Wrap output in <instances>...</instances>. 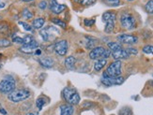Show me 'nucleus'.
<instances>
[{
    "instance_id": "f257e3e1",
    "label": "nucleus",
    "mask_w": 153,
    "mask_h": 115,
    "mask_svg": "<svg viewBox=\"0 0 153 115\" xmlns=\"http://www.w3.org/2000/svg\"><path fill=\"white\" fill-rule=\"evenodd\" d=\"M61 97L66 103L71 104L72 106L78 105L81 101V97H80L78 91L74 87L71 86H67L64 88L61 93Z\"/></svg>"
},
{
    "instance_id": "f03ea898",
    "label": "nucleus",
    "mask_w": 153,
    "mask_h": 115,
    "mask_svg": "<svg viewBox=\"0 0 153 115\" xmlns=\"http://www.w3.org/2000/svg\"><path fill=\"white\" fill-rule=\"evenodd\" d=\"M119 23H120L121 27L128 30L131 31L134 30L137 27V21L136 18L132 13L129 11H122L120 17H119Z\"/></svg>"
},
{
    "instance_id": "7ed1b4c3",
    "label": "nucleus",
    "mask_w": 153,
    "mask_h": 115,
    "mask_svg": "<svg viewBox=\"0 0 153 115\" xmlns=\"http://www.w3.org/2000/svg\"><path fill=\"white\" fill-rule=\"evenodd\" d=\"M31 97V91L27 88H22V89H15L13 92L9 94L7 96L9 101H10L11 103H21L23 101L28 99Z\"/></svg>"
},
{
    "instance_id": "20e7f679",
    "label": "nucleus",
    "mask_w": 153,
    "mask_h": 115,
    "mask_svg": "<svg viewBox=\"0 0 153 115\" xmlns=\"http://www.w3.org/2000/svg\"><path fill=\"white\" fill-rule=\"evenodd\" d=\"M58 35H60V31L54 25H48L39 30V36L44 42L56 41Z\"/></svg>"
},
{
    "instance_id": "39448f33",
    "label": "nucleus",
    "mask_w": 153,
    "mask_h": 115,
    "mask_svg": "<svg viewBox=\"0 0 153 115\" xmlns=\"http://www.w3.org/2000/svg\"><path fill=\"white\" fill-rule=\"evenodd\" d=\"M102 21L105 24L104 32L106 34H111L115 30L117 13L114 11H105L102 15Z\"/></svg>"
},
{
    "instance_id": "423d86ee",
    "label": "nucleus",
    "mask_w": 153,
    "mask_h": 115,
    "mask_svg": "<svg viewBox=\"0 0 153 115\" xmlns=\"http://www.w3.org/2000/svg\"><path fill=\"white\" fill-rule=\"evenodd\" d=\"M112 52L109 49L104 48L103 46H96L92 50H90L88 56L91 60H99V59H108L111 57Z\"/></svg>"
},
{
    "instance_id": "0eeeda50",
    "label": "nucleus",
    "mask_w": 153,
    "mask_h": 115,
    "mask_svg": "<svg viewBox=\"0 0 153 115\" xmlns=\"http://www.w3.org/2000/svg\"><path fill=\"white\" fill-rule=\"evenodd\" d=\"M16 88V80L11 76H7L0 80V94H7L13 92Z\"/></svg>"
},
{
    "instance_id": "6e6552de",
    "label": "nucleus",
    "mask_w": 153,
    "mask_h": 115,
    "mask_svg": "<svg viewBox=\"0 0 153 115\" xmlns=\"http://www.w3.org/2000/svg\"><path fill=\"white\" fill-rule=\"evenodd\" d=\"M121 72H122L121 61L115 60L107 66V69L102 73V75L108 77H118L121 76Z\"/></svg>"
},
{
    "instance_id": "1a4fd4ad",
    "label": "nucleus",
    "mask_w": 153,
    "mask_h": 115,
    "mask_svg": "<svg viewBox=\"0 0 153 115\" xmlns=\"http://www.w3.org/2000/svg\"><path fill=\"white\" fill-rule=\"evenodd\" d=\"M69 51V42L67 39H58L54 42V52L58 56L67 55Z\"/></svg>"
},
{
    "instance_id": "9d476101",
    "label": "nucleus",
    "mask_w": 153,
    "mask_h": 115,
    "mask_svg": "<svg viewBox=\"0 0 153 115\" xmlns=\"http://www.w3.org/2000/svg\"><path fill=\"white\" fill-rule=\"evenodd\" d=\"M124 82H125V79L122 76L108 77V76L102 75V77L101 79V83L106 87H110V86H114V85H121Z\"/></svg>"
},
{
    "instance_id": "9b49d317",
    "label": "nucleus",
    "mask_w": 153,
    "mask_h": 115,
    "mask_svg": "<svg viewBox=\"0 0 153 115\" xmlns=\"http://www.w3.org/2000/svg\"><path fill=\"white\" fill-rule=\"evenodd\" d=\"M117 39L119 43L125 45H134L138 42V37L131 34H120L117 37Z\"/></svg>"
},
{
    "instance_id": "f8f14e48",
    "label": "nucleus",
    "mask_w": 153,
    "mask_h": 115,
    "mask_svg": "<svg viewBox=\"0 0 153 115\" xmlns=\"http://www.w3.org/2000/svg\"><path fill=\"white\" fill-rule=\"evenodd\" d=\"M39 44L37 40H33L32 42L30 43H27V44H24L20 47V52H22L24 53H26V55H32V53H34L36 52L37 49H39Z\"/></svg>"
},
{
    "instance_id": "ddd939ff",
    "label": "nucleus",
    "mask_w": 153,
    "mask_h": 115,
    "mask_svg": "<svg viewBox=\"0 0 153 115\" xmlns=\"http://www.w3.org/2000/svg\"><path fill=\"white\" fill-rule=\"evenodd\" d=\"M48 7H49L51 12L54 13L56 15L60 14V13H62L66 9H67L66 5L59 4L57 2V0H50V2L48 3Z\"/></svg>"
},
{
    "instance_id": "4468645a",
    "label": "nucleus",
    "mask_w": 153,
    "mask_h": 115,
    "mask_svg": "<svg viewBox=\"0 0 153 115\" xmlns=\"http://www.w3.org/2000/svg\"><path fill=\"white\" fill-rule=\"evenodd\" d=\"M111 57H113L115 60H118V61H121V60H126L131 57V55L128 53V52L126 51L125 49L122 50H119L117 52H112L111 53Z\"/></svg>"
},
{
    "instance_id": "2eb2a0df",
    "label": "nucleus",
    "mask_w": 153,
    "mask_h": 115,
    "mask_svg": "<svg viewBox=\"0 0 153 115\" xmlns=\"http://www.w3.org/2000/svg\"><path fill=\"white\" fill-rule=\"evenodd\" d=\"M60 110V115H74V106H72L68 103H63L59 107Z\"/></svg>"
},
{
    "instance_id": "dca6fc26",
    "label": "nucleus",
    "mask_w": 153,
    "mask_h": 115,
    "mask_svg": "<svg viewBox=\"0 0 153 115\" xmlns=\"http://www.w3.org/2000/svg\"><path fill=\"white\" fill-rule=\"evenodd\" d=\"M39 63L42 66L45 67V69H52L55 66V60L50 56L41 57L39 59Z\"/></svg>"
},
{
    "instance_id": "f3484780",
    "label": "nucleus",
    "mask_w": 153,
    "mask_h": 115,
    "mask_svg": "<svg viewBox=\"0 0 153 115\" xmlns=\"http://www.w3.org/2000/svg\"><path fill=\"white\" fill-rule=\"evenodd\" d=\"M75 64H76V59L74 55H69L64 60V65L66 66V69L69 70H74Z\"/></svg>"
},
{
    "instance_id": "a211bd4d",
    "label": "nucleus",
    "mask_w": 153,
    "mask_h": 115,
    "mask_svg": "<svg viewBox=\"0 0 153 115\" xmlns=\"http://www.w3.org/2000/svg\"><path fill=\"white\" fill-rule=\"evenodd\" d=\"M45 24V18L44 17H38L33 19L32 21V27L35 30H41L43 28V26Z\"/></svg>"
},
{
    "instance_id": "6ab92c4d",
    "label": "nucleus",
    "mask_w": 153,
    "mask_h": 115,
    "mask_svg": "<svg viewBox=\"0 0 153 115\" xmlns=\"http://www.w3.org/2000/svg\"><path fill=\"white\" fill-rule=\"evenodd\" d=\"M49 102V98L44 96V94H42V96H39L37 99H36V107H37V109L39 111H42V108L47 104Z\"/></svg>"
},
{
    "instance_id": "aec40b11",
    "label": "nucleus",
    "mask_w": 153,
    "mask_h": 115,
    "mask_svg": "<svg viewBox=\"0 0 153 115\" xmlns=\"http://www.w3.org/2000/svg\"><path fill=\"white\" fill-rule=\"evenodd\" d=\"M10 32V24L7 21L0 22V34L1 35H9Z\"/></svg>"
},
{
    "instance_id": "412c9836",
    "label": "nucleus",
    "mask_w": 153,
    "mask_h": 115,
    "mask_svg": "<svg viewBox=\"0 0 153 115\" xmlns=\"http://www.w3.org/2000/svg\"><path fill=\"white\" fill-rule=\"evenodd\" d=\"M106 65H107V59H99V60H96L95 63H94V70L96 72H100Z\"/></svg>"
},
{
    "instance_id": "4be33fe9",
    "label": "nucleus",
    "mask_w": 153,
    "mask_h": 115,
    "mask_svg": "<svg viewBox=\"0 0 153 115\" xmlns=\"http://www.w3.org/2000/svg\"><path fill=\"white\" fill-rule=\"evenodd\" d=\"M107 48L111 51V52H117L119 50L124 49L121 43H119L118 41H110L107 43Z\"/></svg>"
},
{
    "instance_id": "5701e85b",
    "label": "nucleus",
    "mask_w": 153,
    "mask_h": 115,
    "mask_svg": "<svg viewBox=\"0 0 153 115\" xmlns=\"http://www.w3.org/2000/svg\"><path fill=\"white\" fill-rule=\"evenodd\" d=\"M51 22L54 24L56 26H59V27H61L63 29L67 28V24H66L62 19L60 18H57V17H53L51 18Z\"/></svg>"
},
{
    "instance_id": "b1692460",
    "label": "nucleus",
    "mask_w": 153,
    "mask_h": 115,
    "mask_svg": "<svg viewBox=\"0 0 153 115\" xmlns=\"http://www.w3.org/2000/svg\"><path fill=\"white\" fill-rule=\"evenodd\" d=\"M86 38V48L88 49H93L94 47H96V43L98 42V39L95 38H92V37H85Z\"/></svg>"
},
{
    "instance_id": "393cba45",
    "label": "nucleus",
    "mask_w": 153,
    "mask_h": 115,
    "mask_svg": "<svg viewBox=\"0 0 153 115\" xmlns=\"http://www.w3.org/2000/svg\"><path fill=\"white\" fill-rule=\"evenodd\" d=\"M22 17L25 19V20H32L34 18V13H33L29 9L27 8H25L23 10H22Z\"/></svg>"
},
{
    "instance_id": "a878e982",
    "label": "nucleus",
    "mask_w": 153,
    "mask_h": 115,
    "mask_svg": "<svg viewBox=\"0 0 153 115\" xmlns=\"http://www.w3.org/2000/svg\"><path fill=\"white\" fill-rule=\"evenodd\" d=\"M12 45V42L10 39L6 38H0V49H5V48H9Z\"/></svg>"
},
{
    "instance_id": "bb28decb",
    "label": "nucleus",
    "mask_w": 153,
    "mask_h": 115,
    "mask_svg": "<svg viewBox=\"0 0 153 115\" xmlns=\"http://www.w3.org/2000/svg\"><path fill=\"white\" fill-rule=\"evenodd\" d=\"M145 10L147 11L149 14L153 15V0H149V1L145 4Z\"/></svg>"
},
{
    "instance_id": "cd10ccee",
    "label": "nucleus",
    "mask_w": 153,
    "mask_h": 115,
    "mask_svg": "<svg viewBox=\"0 0 153 115\" xmlns=\"http://www.w3.org/2000/svg\"><path fill=\"white\" fill-rule=\"evenodd\" d=\"M118 115H134V112L130 107H123L122 109L119 110Z\"/></svg>"
},
{
    "instance_id": "c85d7f7f",
    "label": "nucleus",
    "mask_w": 153,
    "mask_h": 115,
    "mask_svg": "<svg viewBox=\"0 0 153 115\" xmlns=\"http://www.w3.org/2000/svg\"><path fill=\"white\" fill-rule=\"evenodd\" d=\"M77 1L80 5H82L84 7H90L92 5H94L98 0H77Z\"/></svg>"
},
{
    "instance_id": "c756f323",
    "label": "nucleus",
    "mask_w": 153,
    "mask_h": 115,
    "mask_svg": "<svg viewBox=\"0 0 153 115\" xmlns=\"http://www.w3.org/2000/svg\"><path fill=\"white\" fill-rule=\"evenodd\" d=\"M142 52L145 53V55H153V45H146L143 47Z\"/></svg>"
},
{
    "instance_id": "7c9ffc66",
    "label": "nucleus",
    "mask_w": 153,
    "mask_h": 115,
    "mask_svg": "<svg viewBox=\"0 0 153 115\" xmlns=\"http://www.w3.org/2000/svg\"><path fill=\"white\" fill-rule=\"evenodd\" d=\"M96 20L94 18H90V19H84V25L86 27H92L93 25L95 24Z\"/></svg>"
},
{
    "instance_id": "2f4dec72",
    "label": "nucleus",
    "mask_w": 153,
    "mask_h": 115,
    "mask_svg": "<svg viewBox=\"0 0 153 115\" xmlns=\"http://www.w3.org/2000/svg\"><path fill=\"white\" fill-rule=\"evenodd\" d=\"M20 25H22L23 26V28L25 30V31H27V32H33V27H32V25H30L29 24H27V23H25V22H23V21H20L19 23H18Z\"/></svg>"
},
{
    "instance_id": "473e14b6",
    "label": "nucleus",
    "mask_w": 153,
    "mask_h": 115,
    "mask_svg": "<svg viewBox=\"0 0 153 115\" xmlns=\"http://www.w3.org/2000/svg\"><path fill=\"white\" fill-rule=\"evenodd\" d=\"M23 38H24V44L30 43V42L33 41V40H35L34 37H33L32 35H30V34H27V35H25ZM24 44H23V45H24Z\"/></svg>"
},
{
    "instance_id": "72a5a7b5",
    "label": "nucleus",
    "mask_w": 153,
    "mask_h": 115,
    "mask_svg": "<svg viewBox=\"0 0 153 115\" xmlns=\"http://www.w3.org/2000/svg\"><path fill=\"white\" fill-rule=\"evenodd\" d=\"M38 7H39V10H45L46 9H47V7H48V2L46 1V0H42V1H39V2Z\"/></svg>"
},
{
    "instance_id": "f704fd0d",
    "label": "nucleus",
    "mask_w": 153,
    "mask_h": 115,
    "mask_svg": "<svg viewBox=\"0 0 153 115\" xmlns=\"http://www.w3.org/2000/svg\"><path fill=\"white\" fill-rule=\"evenodd\" d=\"M125 50L128 52L130 55H137V53H138V50L134 48V47H128V48H126Z\"/></svg>"
},
{
    "instance_id": "c9c22d12",
    "label": "nucleus",
    "mask_w": 153,
    "mask_h": 115,
    "mask_svg": "<svg viewBox=\"0 0 153 115\" xmlns=\"http://www.w3.org/2000/svg\"><path fill=\"white\" fill-rule=\"evenodd\" d=\"M11 42H14V43H17V44H21L23 45L24 44V38H20V37H17V36H14L11 39Z\"/></svg>"
},
{
    "instance_id": "e433bc0d",
    "label": "nucleus",
    "mask_w": 153,
    "mask_h": 115,
    "mask_svg": "<svg viewBox=\"0 0 153 115\" xmlns=\"http://www.w3.org/2000/svg\"><path fill=\"white\" fill-rule=\"evenodd\" d=\"M107 5L111 7H117L120 5V0H107Z\"/></svg>"
},
{
    "instance_id": "4c0bfd02",
    "label": "nucleus",
    "mask_w": 153,
    "mask_h": 115,
    "mask_svg": "<svg viewBox=\"0 0 153 115\" xmlns=\"http://www.w3.org/2000/svg\"><path fill=\"white\" fill-rule=\"evenodd\" d=\"M42 50H41V49H37V50H36V52H34V55H35L39 56V55H42Z\"/></svg>"
},
{
    "instance_id": "58836bf2",
    "label": "nucleus",
    "mask_w": 153,
    "mask_h": 115,
    "mask_svg": "<svg viewBox=\"0 0 153 115\" xmlns=\"http://www.w3.org/2000/svg\"><path fill=\"white\" fill-rule=\"evenodd\" d=\"M0 113L3 114V115H7V114H8V112H7V111L4 109V108H0Z\"/></svg>"
},
{
    "instance_id": "ea45409f",
    "label": "nucleus",
    "mask_w": 153,
    "mask_h": 115,
    "mask_svg": "<svg viewBox=\"0 0 153 115\" xmlns=\"http://www.w3.org/2000/svg\"><path fill=\"white\" fill-rule=\"evenodd\" d=\"M25 115H39V112L38 111H30V112H27Z\"/></svg>"
},
{
    "instance_id": "a19ab883",
    "label": "nucleus",
    "mask_w": 153,
    "mask_h": 115,
    "mask_svg": "<svg viewBox=\"0 0 153 115\" xmlns=\"http://www.w3.org/2000/svg\"><path fill=\"white\" fill-rule=\"evenodd\" d=\"M6 7V4L4 3V2H2V1H0V10L1 9H4Z\"/></svg>"
},
{
    "instance_id": "79ce46f5",
    "label": "nucleus",
    "mask_w": 153,
    "mask_h": 115,
    "mask_svg": "<svg viewBox=\"0 0 153 115\" xmlns=\"http://www.w3.org/2000/svg\"><path fill=\"white\" fill-rule=\"evenodd\" d=\"M21 1H23V2H32V1H34V0H21Z\"/></svg>"
},
{
    "instance_id": "37998d69",
    "label": "nucleus",
    "mask_w": 153,
    "mask_h": 115,
    "mask_svg": "<svg viewBox=\"0 0 153 115\" xmlns=\"http://www.w3.org/2000/svg\"><path fill=\"white\" fill-rule=\"evenodd\" d=\"M3 55H1V53H0V62H1V61H2V59H3Z\"/></svg>"
},
{
    "instance_id": "c03bdc74",
    "label": "nucleus",
    "mask_w": 153,
    "mask_h": 115,
    "mask_svg": "<svg viewBox=\"0 0 153 115\" xmlns=\"http://www.w3.org/2000/svg\"><path fill=\"white\" fill-rule=\"evenodd\" d=\"M127 1H129V2H134V1H135V0H127Z\"/></svg>"
},
{
    "instance_id": "a18cd8bd",
    "label": "nucleus",
    "mask_w": 153,
    "mask_h": 115,
    "mask_svg": "<svg viewBox=\"0 0 153 115\" xmlns=\"http://www.w3.org/2000/svg\"><path fill=\"white\" fill-rule=\"evenodd\" d=\"M0 69H2V65L0 64Z\"/></svg>"
}]
</instances>
